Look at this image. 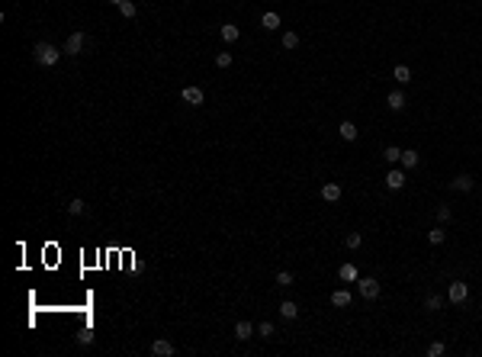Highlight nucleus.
I'll return each mask as SVG.
<instances>
[{"instance_id": "obj_32", "label": "nucleus", "mask_w": 482, "mask_h": 357, "mask_svg": "<svg viewBox=\"0 0 482 357\" xmlns=\"http://www.w3.org/2000/svg\"><path fill=\"white\" fill-rule=\"evenodd\" d=\"M77 341H81V344L87 347V344H90V341H93V332H90V328H84V332H81V335H77Z\"/></svg>"}, {"instance_id": "obj_15", "label": "nucleus", "mask_w": 482, "mask_h": 357, "mask_svg": "<svg viewBox=\"0 0 482 357\" xmlns=\"http://www.w3.org/2000/svg\"><path fill=\"white\" fill-rule=\"evenodd\" d=\"M418 161H421V155H418L415 148H405V151H402V161H399V164L408 171V168H418Z\"/></svg>"}, {"instance_id": "obj_17", "label": "nucleus", "mask_w": 482, "mask_h": 357, "mask_svg": "<svg viewBox=\"0 0 482 357\" xmlns=\"http://www.w3.org/2000/svg\"><path fill=\"white\" fill-rule=\"evenodd\" d=\"M254 332H257V328H254L251 322H244V319L238 322V325H235V338H238V341H248V338H251Z\"/></svg>"}, {"instance_id": "obj_1", "label": "nucleus", "mask_w": 482, "mask_h": 357, "mask_svg": "<svg viewBox=\"0 0 482 357\" xmlns=\"http://www.w3.org/2000/svg\"><path fill=\"white\" fill-rule=\"evenodd\" d=\"M32 55H36V62L42 65V68H51L58 62L61 55H65V48H55L51 42H36V48H32Z\"/></svg>"}, {"instance_id": "obj_3", "label": "nucleus", "mask_w": 482, "mask_h": 357, "mask_svg": "<svg viewBox=\"0 0 482 357\" xmlns=\"http://www.w3.org/2000/svg\"><path fill=\"white\" fill-rule=\"evenodd\" d=\"M357 290H360L363 299H376V296H380V280H376V277H360V280H357Z\"/></svg>"}, {"instance_id": "obj_4", "label": "nucleus", "mask_w": 482, "mask_h": 357, "mask_svg": "<svg viewBox=\"0 0 482 357\" xmlns=\"http://www.w3.org/2000/svg\"><path fill=\"white\" fill-rule=\"evenodd\" d=\"M84 45H87V36H84V32H71L68 42H65V55H81Z\"/></svg>"}, {"instance_id": "obj_16", "label": "nucleus", "mask_w": 482, "mask_h": 357, "mask_svg": "<svg viewBox=\"0 0 482 357\" xmlns=\"http://www.w3.org/2000/svg\"><path fill=\"white\" fill-rule=\"evenodd\" d=\"M277 309H280V316H283V319H289V322H293L296 316H299V306H296L293 299H283V302H280Z\"/></svg>"}, {"instance_id": "obj_14", "label": "nucleus", "mask_w": 482, "mask_h": 357, "mask_svg": "<svg viewBox=\"0 0 482 357\" xmlns=\"http://www.w3.org/2000/svg\"><path fill=\"white\" fill-rule=\"evenodd\" d=\"M386 103H389L392 113H402V110H405V93H402V90H392L389 97H386Z\"/></svg>"}, {"instance_id": "obj_25", "label": "nucleus", "mask_w": 482, "mask_h": 357, "mask_svg": "<svg viewBox=\"0 0 482 357\" xmlns=\"http://www.w3.org/2000/svg\"><path fill=\"white\" fill-rule=\"evenodd\" d=\"M283 48H286V52L299 48V36H296V32H283Z\"/></svg>"}, {"instance_id": "obj_6", "label": "nucleus", "mask_w": 482, "mask_h": 357, "mask_svg": "<svg viewBox=\"0 0 482 357\" xmlns=\"http://www.w3.org/2000/svg\"><path fill=\"white\" fill-rule=\"evenodd\" d=\"M386 187H389V190H402V187H405V171L392 168L389 174H386Z\"/></svg>"}, {"instance_id": "obj_20", "label": "nucleus", "mask_w": 482, "mask_h": 357, "mask_svg": "<svg viewBox=\"0 0 482 357\" xmlns=\"http://www.w3.org/2000/svg\"><path fill=\"white\" fill-rule=\"evenodd\" d=\"M392 77H396L399 84H408V81H411V68H408V65H396V71H392Z\"/></svg>"}, {"instance_id": "obj_31", "label": "nucleus", "mask_w": 482, "mask_h": 357, "mask_svg": "<svg viewBox=\"0 0 482 357\" xmlns=\"http://www.w3.org/2000/svg\"><path fill=\"white\" fill-rule=\"evenodd\" d=\"M257 335H260V338H274V325H270V322H260V325H257Z\"/></svg>"}, {"instance_id": "obj_9", "label": "nucleus", "mask_w": 482, "mask_h": 357, "mask_svg": "<svg viewBox=\"0 0 482 357\" xmlns=\"http://www.w3.org/2000/svg\"><path fill=\"white\" fill-rule=\"evenodd\" d=\"M472 187H476V180H472L469 174H460V177H453V180H450V190H460V193H469Z\"/></svg>"}, {"instance_id": "obj_19", "label": "nucleus", "mask_w": 482, "mask_h": 357, "mask_svg": "<svg viewBox=\"0 0 482 357\" xmlns=\"http://www.w3.org/2000/svg\"><path fill=\"white\" fill-rule=\"evenodd\" d=\"M260 26H264V29H270V32H274L277 26H280V13H274V10H270V13H264V16H260Z\"/></svg>"}, {"instance_id": "obj_5", "label": "nucleus", "mask_w": 482, "mask_h": 357, "mask_svg": "<svg viewBox=\"0 0 482 357\" xmlns=\"http://www.w3.org/2000/svg\"><path fill=\"white\" fill-rule=\"evenodd\" d=\"M183 103H190V107H203L206 103V93H203V87H183Z\"/></svg>"}, {"instance_id": "obj_24", "label": "nucleus", "mask_w": 482, "mask_h": 357, "mask_svg": "<svg viewBox=\"0 0 482 357\" xmlns=\"http://www.w3.org/2000/svg\"><path fill=\"white\" fill-rule=\"evenodd\" d=\"M441 306H444V296H434V293H431V296L424 299V309H427V312H437Z\"/></svg>"}, {"instance_id": "obj_23", "label": "nucleus", "mask_w": 482, "mask_h": 357, "mask_svg": "<svg viewBox=\"0 0 482 357\" xmlns=\"http://www.w3.org/2000/svg\"><path fill=\"white\" fill-rule=\"evenodd\" d=\"M444 238H447V232L441 229V225H437V229H431V232H427V241H431V245H444Z\"/></svg>"}, {"instance_id": "obj_12", "label": "nucleus", "mask_w": 482, "mask_h": 357, "mask_svg": "<svg viewBox=\"0 0 482 357\" xmlns=\"http://www.w3.org/2000/svg\"><path fill=\"white\" fill-rule=\"evenodd\" d=\"M151 354H154V357H174V344L164 341V338H157V341L151 344Z\"/></svg>"}, {"instance_id": "obj_8", "label": "nucleus", "mask_w": 482, "mask_h": 357, "mask_svg": "<svg viewBox=\"0 0 482 357\" xmlns=\"http://www.w3.org/2000/svg\"><path fill=\"white\" fill-rule=\"evenodd\" d=\"M110 4L116 7V10L126 16V20H135V16H138V7L132 4V0H110Z\"/></svg>"}, {"instance_id": "obj_7", "label": "nucleus", "mask_w": 482, "mask_h": 357, "mask_svg": "<svg viewBox=\"0 0 482 357\" xmlns=\"http://www.w3.org/2000/svg\"><path fill=\"white\" fill-rule=\"evenodd\" d=\"M341 193H344V190H341V184H335V180H328V184L322 187V199H325V203H338Z\"/></svg>"}, {"instance_id": "obj_10", "label": "nucleus", "mask_w": 482, "mask_h": 357, "mask_svg": "<svg viewBox=\"0 0 482 357\" xmlns=\"http://www.w3.org/2000/svg\"><path fill=\"white\" fill-rule=\"evenodd\" d=\"M219 36H222V42H238L241 39V29L235 23H225V26H219Z\"/></svg>"}, {"instance_id": "obj_18", "label": "nucleus", "mask_w": 482, "mask_h": 357, "mask_svg": "<svg viewBox=\"0 0 482 357\" xmlns=\"http://www.w3.org/2000/svg\"><path fill=\"white\" fill-rule=\"evenodd\" d=\"M338 132H341V138H344V142H354V138H357V126L350 123V119H344V123L338 126Z\"/></svg>"}, {"instance_id": "obj_26", "label": "nucleus", "mask_w": 482, "mask_h": 357, "mask_svg": "<svg viewBox=\"0 0 482 357\" xmlns=\"http://www.w3.org/2000/svg\"><path fill=\"white\" fill-rule=\"evenodd\" d=\"M444 351H447L444 341H431V344H427V357H441Z\"/></svg>"}, {"instance_id": "obj_13", "label": "nucleus", "mask_w": 482, "mask_h": 357, "mask_svg": "<svg viewBox=\"0 0 482 357\" xmlns=\"http://www.w3.org/2000/svg\"><path fill=\"white\" fill-rule=\"evenodd\" d=\"M350 302H354V296H350L347 290H335V293H331V306H338V309H347Z\"/></svg>"}, {"instance_id": "obj_27", "label": "nucleus", "mask_w": 482, "mask_h": 357, "mask_svg": "<svg viewBox=\"0 0 482 357\" xmlns=\"http://www.w3.org/2000/svg\"><path fill=\"white\" fill-rule=\"evenodd\" d=\"M232 65V52H219L216 55V68H229Z\"/></svg>"}, {"instance_id": "obj_30", "label": "nucleus", "mask_w": 482, "mask_h": 357, "mask_svg": "<svg viewBox=\"0 0 482 357\" xmlns=\"http://www.w3.org/2000/svg\"><path fill=\"white\" fill-rule=\"evenodd\" d=\"M277 286H293V274H289V271H280V274H277Z\"/></svg>"}, {"instance_id": "obj_21", "label": "nucleus", "mask_w": 482, "mask_h": 357, "mask_svg": "<svg viewBox=\"0 0 482 357\" xmlns=\"http://www.w3.org/2000/svg\"><path fill=\"white\" fill-rule=\"evenodd\" d=\"M344 245H347L350 251H357V248L363 245V235H360V232H347V235H344Z\"/></svg>"}, {"instance_id": "obj_28", "label": "nucleus", "mask_w": 482, "mask_h": 357, "mask_svg": "<svg viewBox=\"0 0 482 357\" xmlns=\"http://www.w3.org/2000/svg\"><path fill=\"white\" fill-rule=\"evenodd\" d=\"M437 219H441V222H450V219H453V210L441 203V206H437Z\"/></svg>"}, {"instance_id": "obj_11", "label": "nucleus", "mask_w": 482, "mask_h": 357, "mask_svg": "<svg viewBox=\"0 0 482 357\" xmlns=\"http://www.w3.org/2000/svg\"><path fill=\"white\" fill-rule=\"evenodd\" d=\"M338 277H341L344 283H357V280H360V271H357V264H341Z\"/></svg>"}, {"instance_id": "obj_22", "label": "nucleus", "mask_w": 482, "mask_h": 357, "mask_svg": "<svg viewBox=\"0 0 482 357\" xmlns=\"http://www.w3.org/2000/svg\"><path fill=\"white\" fill-rule=\"evenodd\" d=\"M383 158H386V164H399L402 161V148H396V145H389L383 151Z\"/></svg>"}, {"instance_id": "obj_29", "label": "nucleus", "mask_w": 482, "mask_h": 357, "mask_svg": "<svg viewBox=\"0 0 482 357\" xmlns=\"http://www.w3.org/2000/svg\"><path fill=\"white\" fill-rule=\"evenodd\" d=\"M68 213H71V216H81V213H84V199H77V196H74L71 203H68Z\"/></svg>"}, {"instance_id": "obj_2", "label": "nucleus", "mask_w": 482, "mask_h": 357, "mask_svg": "<svg viewBox=\"0 0 482 357\" xmlns=\"http://www.w3.org/2000/svg\"><path fill=\"white\" fill-rule=\"evenodd\" d=\"M447 299H450L453 306H460V302H466V299H469V283H463V280L450 283V290H447Z\"/></svg>"}]
</instances>
